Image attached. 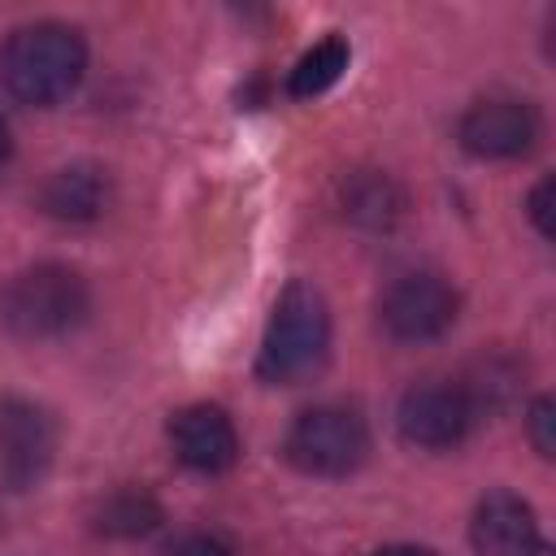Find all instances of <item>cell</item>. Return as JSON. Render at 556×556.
<instances>
[{"label":"cell","mask_w":556,"mask_h":556,"mask_svg":"<svg viewBox=\"0 0 556 556\" xmlns=\"http://www.w3.org/2000/svg\"><path fill=\"white\" fill-rule=\"evenodd\" d=\"M456 313H460L456 287L443 274H430V269L400 274L395 282H387V291L378 300V321L400 343L439 339L443 330H452Z\"/></svg>","instance_id":"5"},{"label":"cell","mask_w":556,"mask_h":556,"mask_svg":"<svg viewBox=\"0 0 556 556\" xmlns=\"http://www.w3.org/2000/svg\"><path fill=\"white\" fill-rule=\"evenodd\" d=\"M156 521H161V504L139 486H122L96 508V530L109 539H139L156 530Z\"/></svg>","instance_id":"13"},{"label":"cell","mask_w":556,"mask_h":556,"mask_svg":"<svg viewBox=\"0 0 556 556\" xmlns=\"http://www.w3.org/2000/svg\"><path fill=\"white\" fill-rule=\"evenodd\" d=\"M526 426H530V443H534V452H539L543 460H552V456H556V434H552V426H556V404H552L547 395H539V400L530 404Z\"/></svg>","instance_id":"15"},{"label":"cell","mask_w":556,"mask_h":556,"mask_svg":"<svg viewBox=\"0 0 556 556\" xmlns=\"http://www.w3.org/2000/svg\"><path fill=\"white\" fill-rule=\"evenodd\" d=\"M169 556H235V547L222 539V534H182Z\"/></svg>","instance_id":"17"},{"label":"cell","mask_w":556,"mask_h":556,"mask_svg":"<svg viewBox=\"0 0 556 556\" xmlns=\"http://www.w3.org/2000/svg\"><path fill=\"white\" fill-rule=\"evenodd\" d=\"M4 87L26 104L65 100L87 74V43L65 22H35L9 35L0 52Z\"/></svg>","instance_id":"2"},{"label":"cell","mask_w":556,"mask_h":556,"mask_svg":"<svg viewBox=\"0 0 556 556\" xmlns=\"http://www.w3.org/2000/svg\"><path fill=\"white\" fill-rule=\"evenodd\" d=\"M56 452V426L52 417L30 400H4L0 404V478L9 491L35 486Z\"/></svg>","instance_id":"7"},{"label":"cell","mask_w":556,"mask_h":556,"mask_svg":"<svg viewBox=\"0 0 556 556\" xmlns=\"http://www.w3.org/2000/svg\"><path fill=\"white\" fill-rule=\"evenodd\" d=\"M326 352H330L326 295L308 278H291L282 287V295L274 300V313H269V326L261 339V356H256V374L278 387H295L326 365Z\"/></svg>","instance_id":"1"},{"label":"cell","mask_w":556,"mask_h":556,"mask_svg":"<svg viewBox=\"0 0 556 556\" xmlns=\"http://www.w3.org/2000/svg\"><path fill=\"white\" fill-rule=\"evenodd\" d=\"M348 61H352L348 39H343V35H326L321 43H313V48L295 61V70H291V78H287V91H291L295 100H313V96L330 91V87L343 78Z\"/></svg>","instance_id":"12"},{"label":"cell","mask_w":556,"mask_h":556,"mask_svg":"<svg viewBox=\"0 0 556 556\" xmlns=\"http://www.w3.org/2000/svg\"><path fill=\"white\" fill-rule=\"evenodd\" d=\"M552 191H556V182H552V174H547V178L534 182V191H530V200H526V213H530V222H534V230H539L543 239H552Z\"/></svg>","instance_id":"16"},{"label":"cell","mask_w":556,"mask_h":556,"mask_svg":"<svg viewBox=\"0 0 556 556\" xmlns=\"http://www.w3.org/2000/svg\"><path fill=\"white\" fill-rule=\"evenodd\" d=\"M39 204H43V213L56 217V222H91V217H100L104 204H109V178H104L100 165H87V161L65 165V169H56V174L43 182Z\"/></svg>","instance_id":"11"},{"label":"cell","mask_w":556,"mask_h":556,"mask_svg":"<svg viewBox=\"0 0 556 556\" xmlns=\"http://www.w3.org/2000/svg\"><path fill=\"white\" fill-rule=\"evenodd\" d=\"M87 313H91L87 282L70 265H56V261L13 274L0 291V321L17 339H61L78 330Z\"/></svg>","instance_id":"3"},{"label":"cell","mask_w":556,"mask_h":556,"mask_svg":"<svg viewBox=\"0 0 556 556\" xmlns=\"http://www.w3.org/2000/svg\"><path fill=\"white\" fill-rule=\"evenodd\" d=\"M469 539L482 556H552L534 508L513 491H486L473 508Z\"/></svg>","instance_id":"9"},{"label":"cell","mask_w":556,"mask_h":556,"mask_svg":"<svg viewBox=\"0 0 556 556\" xmlns=\"http://www.w3.org/2000/svg\"><path fill=\"white\" fill-rule=\"evenodd\" d=\"M456 135L460 148L478 161H517L539 143V113L526 100H508V96L478 100L460 117Z\"/></svg>","instance_id":"8"},{"label":"cell","mask_w":556,"mask_h":556,"mask_svg":"<svg viewBox=\"0 0 556 556\" xmlns=\"http://www.w3.org/2000/svg\"><path fill=\"white\" fill-rule=\"evenodd\" d=\"M473 421H478V404L460 382H417L400 395V408H395L400 439L430 452H447L465 443Z\"/></svg>","instance_id":"6"},{"label":"cell","mask_w":556,"mask_h":556,"mask_svg":"<svg viewBox=\"0 0 556 556\" xmlns=\"http://www.w3.org/2000/svg\"><path fill=\"white\" fill-rule=\"evenodd\" d=\"M374 556H439V552L417 547V543H391V547H382V552H374Z\"/></svg>","instance_id":"18"},{"label":"cell","mask_w":556,"mask_h":556,"mask_svg":"<svg viewBox=\"0 0 556 556\" xmlns=\"http://www.w3.org/2000/svg\"><path fill=\"white\" fill-rule=\"evenodd\" d=\"M169 447L195 473H226L239 460V430L217 404H187L169 417Z\"/></svg>","instance_id":"10"},{"label":"cell","mask_w":556,"mask_h":556,"mask_svg":"<svg viewBox=\"0 0 556 556\" xmlns=\"http://www.w3.org/2000/svg\"><path fill=\"white\" fill-rule=\"evenodd\" d=\"M348 213L356 222H369V226H387L395 213H400V195L387 178H361L352 191H348Z\"/></svg>","instance_id":"14"},{"label":"cell","mask_w":556,"mask_h":556,"mask_svg":"<svg viewBox=\"0 0 556 556\" xmlns=\"http://www.w3.org/2000/svg\"><path fill=\"white\" fill-rule=\"evenodd\" d=\"M4 161H9V126L0 122V165H4Z\"/></svg>","instance_id":"19"},{"label":"cell","mask_w":556,"mask_h":556,"mask_svg":"<svg viewBox=\"0 0 556 556\" xmlns=\"http://www.w3.org/2000/svg\"><path fill=\"white\" fill-rule=\"evenodd\" d=\"M282 452H287V460L300 473H313V478H348L369 456V426H365V417L356 408L317 404V408H304L291 421Z\"/></svg>","instance_id":"4"}]
</instances>
